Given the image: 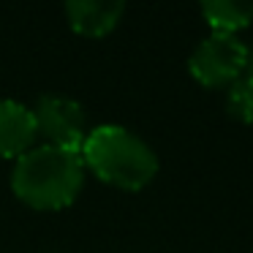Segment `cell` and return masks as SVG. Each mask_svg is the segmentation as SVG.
I'll return each instance as SVG.
<instances>
[{"mask_svg":"<svg viewBox=\"0 0 253 253\" xmlns=\"http://www.w3.org/2000/svg\"><path fill=\"white\" fill-rule=\"evenodd\" d=\"M36 139L33 109L22 101L0 98V158H19Z\"/></svg>","mask_w":253,"mask_h":253,"instance_id":"obj_5","label":"cell"},{"mask_svg":"<svg viewBox=\"0 0 253 253\" xmlns=\"http://www.w3.org/2000/svg\"><path fill=\"white\" fill-rule=\"evenodd\" d=\"M84 161L79 153L52 144L25 150L11 171V191L36 210H60L79 196Z\"/></svg>","mask_w":253,"mask_h":253,"instance_id":"obj_1","label":"cell"},{"mask_svg":"<svg viewBox=\"0 0 253 253\" xmlns=\"http://www.w3.org/2000/svg\"><path fill=\"white\" fill-rule=\"evenodd\" d=\"M226 109L234 120L251 126L253 123V79L242 74L240 79L229 84V93H226Z\"/></svg>","mask_w":253,"mask_h":253,"instance_id":"obj_8","label":"cell"},{"mask_svg":"<svg viewBox=\"0 0 253 253\" xmlns=\"http://www.w3.org/2000/svg\"><path fill=\"white\" fill-rule=\"evenodd\" d=\"M82 161L90 171H95L98 180L123 191H142L158 174L155 150L142 136L115 123H104L87 131Z\"/></svg>","mask_w":253,"mask_h":253,"instance_id":"obj_2","label":"cell"},{"mask_svg":"<svg viewBox=\"0 0 253 253\" xmlns=\"http://www.w3.org/2000/svg\"><path fill=\"white\" fill-rule=\"evenodd\" d=\"M123 11H126L123 0H68L66 3L68 25L77 33L93 36V39L115 30Z\"/></svg>","mask_w":253,"mask_h":253,"instance_id":"obj_6","label":"cell"},{"mask_svg":"<svg viewBox=\"0 0 253 253\" xmlns=\"http://www.w3.org/2000/svg\"><path fill=\"white\" fill-rule=\"evenodd\" d=\"M245 77H251L253 79V49H248V60H245Z\"/></svg>","mask_w":253,"mask_h":253,"instance_id":"obj_9","label":"cell"},{"mask_svg":"<svg viewBox=\"0 0 253 253\" xmlns=\"http://www.w3.org/2000/svg\"><path fill=\"white\" fill-rule=\"evenodd\" d=\"M202 14L212 33H229L234 36L237 30L248 28L253 22V3L242 0H210L202 3Z\"/></svg>","mask_w":253,"mask_h":253,"instance_id":"obj_7","label":"cell"},{"mask_svg":"<svg viewBox=\"0 0 253 253\" xmlns=\"http://www.w3.org/2000/svg\"><path fill=\"white\" fill-rule=\"evenodd\" d=\"M33 120L36 136L44 139V144L82 155V144L87 136V115L77 98L60 93L41 95L33 106Z\"/></svg>","mask_w":253,"mask_h":253,"instance_id":"obj_3","label":"cell"},{"mask_svg":"<svg viewBox=\"0 0 253 253\" xmlns=\"http://www.w3.org/2000/svg\"><path fill=\"white\" fill-rule=\"evenodd\" d=\"M248 60V46L237 36L210 33L193 49L188 60V71L202 87H229L242 77Z\"/></svg>","mask_w":253,"mask_h":253,"instance_id":"obj_4","label":"cell"}]
</instances>
